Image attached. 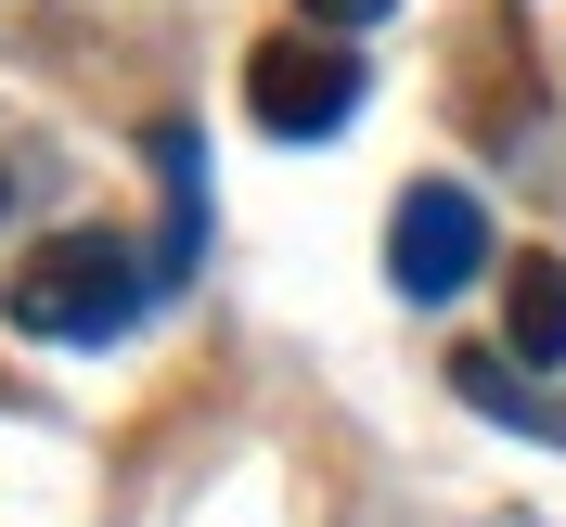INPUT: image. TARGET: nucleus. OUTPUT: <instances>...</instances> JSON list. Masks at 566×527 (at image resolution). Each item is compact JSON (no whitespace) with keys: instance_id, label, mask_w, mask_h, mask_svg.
I'll use <instances>...</instances> for the list:
<instances>
[{"instance_id":"nucleus-4","label":"nucleus","mask_w":566,"mask_h":527,"mask_svg":"<svg viewBox=\"0 0 566 527\" xmlns=\"http://www.w3.org/2000/svg\"><path fill=\"white\" fill-rule=\"evenodd\" d=\"M528 116H541L528 39L502 27V13H476V27H463V129H476V141H515Z\"/></svg>"},{"instance_id":"nucleus-7","label":"nucleus","mask_w":566,"mask_h":527,"mask_svg":"<svg viewBox=\"0 0 566 527\" xmlns=\"http://www.w3.org/2000/svg\"><path fill=\"white\" fill-rule=\"evenodd\" d=\"M296 13H310L322 39H348V27H374V13H387V0H296Z\"/></svg>"},{"instance_id":"nucleus-3","label":"nucleus","mask_w":566,"mask_h":527,"mask_svg":"<svg viewBox=\"0 0 566 527\" xmlns=\"http://www.w3.org/2000/svg\"><path fill=\"white\" fill-rule=\"evenodd\" d=\"M476 271H490V207H476L463 180H412L399 219H387V283L412 309H438V296H463Z\"/></svg>"},{"instance_id":"nucleus-1","label":"nucleus","mask_w":566,"mask_h":527,"mask_svg":"<svg viewBox=\"0 0 566 527\" xmlns=\"http://www.w3.org/2000/svg\"><path fill=\"white\" fill-rule=\"evenodd\" d=\"M155 283H168V257H142L129 232H52L27 271L0 283V309L39 348H104V335H129L155 309Z\"/></svg>"},{"instance_id":"nucleus-6","label":"nucleus","mask_w":566,"mask_h":527,"mask_svg":"<svg viewBox=\"0 0 566 527\" xmlns=\"http://www.w3.org/2000/svg\"><path fill=\"white\" fill-rule=\"evenodd\" d=\"M451 387L476 399V412H490V424H515V438H554V451H566V399L515 387V373H502V348H463V360H451Z\"/></svg>"},{"instance_id":"nucleus-5","label":"nucleus","mask_w":566,"mask_h":527,"mask_svg":"<svg viewBox=\"0 0 566 527\" xmlns=\"http://www.w3.org/2000/svg\"><path fill=\"white\" fill-rule=\"evenodd\" d=\"M502 322H515V360H566V257H515L502 271Z\"/></svg>"},{"instance_id":"nucleus-8","label":"nucleus","mask_w":566,"mask_h":527,"mask_svg":"<svg viewBox=\"0 0 566 527\" xmlns=\"http://www.w3.org/2000/svg\"><path fill=\"white\" fill-rule=\"evenodd\" d=\"M0 207H13V180H0Z\"/></svg>"},{"instance_id":"nucleus-2","label":"nucleus","mask_w":566,"mask_h":527,"mask_svg":"<svg viewBox=\"0 0 566 527\" xmlns=\"http://www.w3.org/2000/svg\"><path fill=\"white\" fill-rule=\"evenodd\" d=\"M245 116L271 141H322V129H348L360 116V52L348 39H322V27H283L245 52Z\"/></svg>"}]
</instances>
